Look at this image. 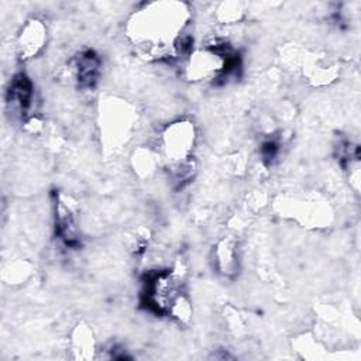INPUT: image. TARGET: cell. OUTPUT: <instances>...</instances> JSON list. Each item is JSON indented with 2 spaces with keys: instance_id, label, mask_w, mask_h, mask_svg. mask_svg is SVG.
I'll use <instances>...</instances> for the list:
<instances>
[{
  "instance_id": "obj_5",
  "label": "cell",
  "mask_w": 361,
  "mask_h": 361,
  "mask_svg": "<svg viewBox=\"0 0 361 361\" xmlns=\"http://www.w3.org/2000/svg\"><path fill=\"white\" fill-rule=\"evenodd\" d=\"M54 217L58 241L68 250H79L82 247V237L76 216L72 206L59 195L54 199Z\"/></svg>"
},
{
  "instance_id": "obj_2",
  "label": "cell",
  "mask_w": 361,
  "mask_h": 361,
  "mask_svg": "<svg viewBox=\"0 0 361 361\" xmlns=\"http://www.w3.org/2000/svg\"><path fill=\"white\" fill-rule=\"evenodd\" d=\"M140 302L147 312L159 317H172L179 323H186L192 314L182 276L173 269L147 271L142 276Z\"/></svg>"
},
{
  "instance_id": "obj_7",
  "label": "cell",
  "mask_w": 361,
  "mask_h": 361,
  "mask_svg": "<svg viewBox=\"0 0 361 361\" xmlns=\"http://www.w3.org/2000/svg\"><path fill=\"white\" fill-rule=\"evenodd\" d=\"M47 44V27L38 18L25 21L17 37V54L23 61L35 58Z\"/></svg>"
},
{
  "instance_id": "obj_6",
  "label": "cell",
  "mask_w": 361,
  "mask_h": 361,
  "mask_svg": "<svg viewBox=\"0 0 361 361\" xmlns=\"http://www.w3.org/2000/svg\"><path fill=\"white\" fill-rule=\"evenodd\" d=\"M73 80L80 90H93L100 79L102 58L92 48L79 51L71 61Z\"/></svg>"
},
{
  "instance_id": "obj_8",
  "label": "cell",
  "mask_w": 361,
  "mask_h": 361,
  "mask_svg": "<svg viewBox=\"0 0 361 361\" xmlns=\"http://www.w3.org/2000/svg\"><path fill=\"white\" fill-rule=\"evenodd\" d=\"M213 268L227 279L237 276L240 271V248L235 238L224 237L216 244L213 248Z\"/></svg>"
},
{
  "instance_id": "obj_1",
  "label": "cell",
  "mask_w": 361,
  "mask_h": 361,
  "mask_svg": "<svg viewBox=\"0 0 361 361\" xmlns=\"http://www.w3.org/2000/svg\"><path fill=\"white\" fill-rule=\"evenodd\" d=\"M189 21L190 13L183 3H148L130 17L127 32L145 55L178 62V44L188 34Z\"/></svg>"
},
{
  "instance_id": "obj_9",
  "label": "cell",
  "mask_w": 361,
  "mask_h": 361,
  "mask_svg": "<svg viewBox=\"0 0 361 361\" xmlns=\"http://www.w3.org/2000/svg\"><path fill=\"white\" fill-rule=\"evenodd\" d=\"M72 351L76 353V358L87 360L93 357V353L96 351L94 343L92 333L86 327H78V330L75 331L72 338Z\"/></svg>"
},
{
  "instance_id": "obj_4",
  "label": "cell",
  "mask_w": 361,
  "mask_h": 361,
  "mask_svg": "<svg viewBox=\"0 0 361 361\" xmlns=\"http://www.w3.org/2000/svg\"><path fill=\"white\" fill-rule=\"evenodd\" d=\"M35 87L25 72H17L6 90V106L8 113L24 124L35 118Z\"/></svg>"
},
{
  "instance_id": "obj_3",
  "label": "cell",
  "mask_w": 361,
  "mask_h": 361,
  "mask_svg": "<svg viewBox=\"0 0 361 361\" xmlns=\"http://www.w3.org/2000/svg\"><path fill=\"white\" fill-rule=\"evenodd\" d=\"M196 130L189 120H176L168 124L159 134L157 154L164 159L165 166L176 165L193 158Z\"/></svg>"
},
{
  "instance_id": "obj_10",
  "label": "cell",
  "mask_w": 361,
  "mask_h": 361,
  "mask_svg": "<svg viewBox=\"0 0 361 361\" xmlns=\"http://www.w3.org/2000/svg\"><path fill=\"white\" fill-rule=\"evenodd\" d=\"M281 147H282V144H281L279 137L271 135V137L265 138L259 145V154H261L262 161L267 165L274 164L281 154Z\"/></svg>"
}]
</instances>
